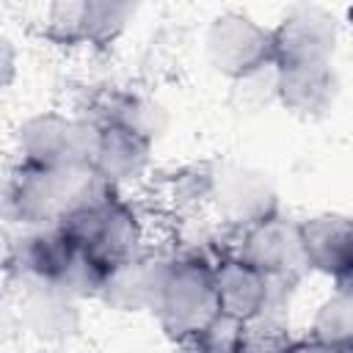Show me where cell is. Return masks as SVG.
Returning <instances> with one entry per match:
<instances>
[{
  "label": "cell",
  "instance_id": "obj_1",
  "mask_svg": "<svg viewBox=\"0 0 353 353\" xmlns=\"http://www.w3.org/2000/svg\"><path fill=\"white\" fill-rule=\"evenodd\" d=\"M152 314L174 345L201 342L223 320L212 259L182 251L165 256Z\"/></svg>",
  "mask_w": 353,
  "mask_h": 353
},
{
  "label": "cell",
  "instance_id": "obj_2",
  "mask_svg": "<svg viewBox=\"0 0 353 353\" xmlns=\"http://www.w3.org/2000/svg\"><path fill=\"white\" fill-rule=\"evenodd\" d=\"M105 182L91 165L41 168L17 163L6 185V215L25 229H52L85 207Z\"/></svg>",
  "mask_w": 353,
  "mask_h": 353
},
{
  "label": "cell",
  "instance_id": "obj_3",
  "mask_svg": "<svg viewBox=\"0 0 353 353\" xmlns=\"http://www.w3.org/2000/svg\"><path fill=\"white\" fill-rule=\"evenodd\" d=\"M61 229L108 270L146 254L143 212L132 199L124 196V190L110 185H105L85 207L61 223Z\"/></svg>",
  "mask_w": 353,
  "mask_h": 353
},
{
  "label": "cell",
  "instance_id": "obj_4",
  "mask_svg": "<svg viewBox=\"0 0 353 353\" xmlns=\"http://www.w3.org/2000/svg\"><path fill=\"white\" fill-rule=\"evenodd\" d=\"M17 163L63 168L91 165L99 143V124L85 113L39 110L17 127Z\"/></svg>",
  "mask_w": 353,
  "mask_h": 353
},
{
  "label": "cell",
  "instance_id": "obj_5",
  "mask_svg": "<svg viewBox=\"0 0 353 353\" xmlns=\"http://www.w3.org/2000/svg\"><path fill=\"white\" fill-rule=\"evenodd\" d=\"M204 55L207 63L226 80L248 83L273 72V28L243 11H223L212 17L204 30Z\"/></svg>",
  "mask_w": 353,
  "mask_h": 353
},
{
  "label": "cell",
  "instance_id": "obj_6",
  "mask_svg": "<svg viewBox=\"0 0 353 353\" xmlns=\"http://www.w3.org/2000/svg\"><path fill=\"white\" fill-rule=\"evenodd\" d=\"M135 11L132 3L61 0L47 6L39 33L61 50H105L124 36Z\"/></svg>",
  "mask_w": 353,
  "mask_h": 353
},
{
  "label": "cell",
  "instance_id": "obj_7",
  "mask_svg": "<svg viewBox=\"0 0 353 353\" xmlns=\"http://www.w3.org/2000/svg\"><path fill=\"white\" fill-rule=\"evenodd\" d=\"M210 210L221 229L234 234L281 212L279 193L265 171L232 160H215V185Z\"/></svg>",
  "mask_w": 353,
  "mask_h": 353
},
{
  "label": "cell",
  "instance_id": "obj_8",
  "mask_svg": "<svg viewBox=\"0 0 353 353\" xmlns=\"http://www.w3.org/2000/svg\"><path fill=\"white\" fill-rule=\"evenodd\" d=\"M232 251L281 290H292L309 273L301 243V221H292L284 212L240 232Z\"/></svg>",
  "mask_w": 353,
  "mask_h": 353
},
{
  "label": "cell",
  "instance_id": "obj_9",
  "mask_svg": "<svg viewBox=\"0 0 353 353\" xmlns=\"http://www.w3.org/2000/svg\"><path fill=\"white\" fill-rule=\"evenodd\" d=\"M339 47V19L323 6H292L273 25V66L334 63Z\"/></svg>",
  "mask_w": 353,
  "mask_h": 353
},
{
  "label": "cell",
  "instance_id": "obj_10",
  "mask_svg": "<svg viewBox=\"0 0 353 353\" xmlns=\"http://www.w3.org/2000/svg\"><path fill=\"white\" fill-rule=\"evenodd\" d=\"M215 268V284H218V301H221V314L229 323L237 325H254L262 323L281 292L265 273L251 268L245 259H240L232 248L218 251L212 256Z\"/></svg>",
  "mask_w": 353,
  "mask_h": 353
},
{
  "label": "cell",
  "instance_id": "obj_11",
  "mask_svg": "<svg viewBox=\"0 0 353 353\" xmlns=\"http://www.w3.org/2000/svg\"><path fill=\"white\" fill-rule=\"evenodd\" d=\"M301 243L309 273H320L334 290H353V215L317 212L301 221Z\"/></svg>",
  "mask_w": 353,
  "mask_h": 353
},
{
  "label": "cell",
  "instance_id": "obj_12",
  "mask_svg": "<svg viewBox=\"0 0 353 353\" xmlns=\"http://www.w3.org/2000/svg\"><path fill=\"white\" fill-rule=\"evenodd\" d=\"M273 94L284 110L298 119H323L339 97V74L334 63L273 66Z\"/></svg>",
  "mask_w": 353,
  "mask_h": 353
},
{
  "label": "cell",
  "instance_id": "obj_13",
  "mask_svg": "<svg viewBox=\"0 0 353 353\" xmlns=\"http://www.w3.org/2000/svg\"><path fill=\"white\" fill-rule=\"evenodd\" d=\"M152 157L154 141L116 124H99V143L91 168L105 185L124 190L127 185L141 182L152 168Z\"/></svg>",
  "mask_w": 353,
  "mask_h": 353
},
{
  "label": "cell",
  "instance_id": "obj_14",
  "mask_svg": "<svg viewBox=\"0 0 353 353\" xmlns=\"http://www.w3.org/2000/svg\"><path fill=\"white\" fill-rule=\"evenodd\" d=\"M19 320L22 328L41 342H66L80 331V301L47 287L28 284L19 287Z\"/></svg>",
  "mask_w": 353,
  "mask_h": 353
},
{
  "label": "cell",
  "instance_id": "obj_15",
  "mask_svg": "<svg viewBox=\"0 0 353 353\" xmlns=\"http://www.w3.org/2000/svg\"><path fill=\"white\" fill-rule=\"evenodd\" d=\"M85 116H91L97 124H116V127L132 130V132H138V135H143L154 143L168 127L165 105H160L152 94L132 91V88H108V91H102L94 99L91 113H85Z\"/></svg>",
  "mask_w": 353,
  "mask_h": 353
},
{
  "label": "cell",
  "instance_id": "obj_16",
  "mask_svg": "<svg viewBox=\"0 0 353 353\" xmlns=\"http://www.w3.org/2000/svg\"><path fill=\"white\" fill-rule=\"evenodd\" d=\"M163 262L165 256L141 254L130 262L110 268L97 301L116 312H152Z\"/></svg>",
  "mask_w": 353,
  "mask_h": 353
},
{
  "label": "cell",
  "instance_id": "obj_17",
  "mask_svg": "<svg viewBox=\"0 0 353 353\" xmlns=\"http://www.w3.org/2000/svg\"><path fill=\"white\" fill-rule=\"evenodd\" d=\"M212 185H215V160H190L165 171L157 182V193L163 207L185 221L210 210Z\"/></svg>",
  "mask_w": 353,
  "mask_h": 353
},
{
  "label": "cell",
  "instance_id": "obj_18",
  "mask_svg": "<svg viewBox=\"0 0 353 353\" xmlns=\"http://www.w3.org/2000/svg\"><path fill=\"white\" fill-rule=\"evenodd\" d=\"M312 336L345 347H353V290H331L312 317Z\"/></svg>",
  "mask_w": 353,
  "mask_h": 353
},
{
  "label": "cell",
  "instance_id": "obj_19",
  "mask_svg": "<svg viewBox=\"0 0 353 353\" xmlns=\"http://www.w3.org/2000/svg\"><path fill=\"white\" fill-rule=\"evenodd\" d=\"M292 342L295 339H290L287 331H281L276 325H268L262 320V323L245 325L240 331L234 353H292Z\"/></svg>",
  "mask_w": 353,
  "mask_h": 353
},
{
  "label": "cell",
  "instance_id": "obj_20",
  "mask_svg": "<svg viewBox=\"0 0 353 353\" xmlns=\"http://www.w3.org/2000/svg\"><path fill=\"white\" fill-rule=\"evenodd\" d=\"M292 353H350V350L336 347V345H328V342H323V339H317V336L309 334V336L292 342Z\"/></svg>",
  "mask_w": 353,
  "mask_h": 353
},
{
  "label": "cell",
  "instance_id": "obj_21",
  "mask_svg": "<svg viewBox=\"0 0 353 353\" xmlns=\"http://www.w3.org/2000/svg\"><path fill=\"white\" fill-rule=\"evenodd\" d=\"M3 74H6V85H8L11 74H14V50H11L8 39H3Z\"/></svg>",
  "mask_w": 353,
  "mask_h": 353
},
{
  "label": "cell",
  "instance_id": "obj_22",
  "mask_svg": "<svg viewBox=\"0 0 353 353\" xmlns=\"http://www.w3.org/2000/svg\"><path fill=\"white\" fill-rule=\"evenodd\" d=\"M171 353H218V350H212L204 342H190V345H174Z\"/></svg>",
  "mask_w": 353,
  "mask_h": 353
},
{
  "label": "cell",
  "instance_id": "obj_23",
  "mask_svg": "<svg viewBox=\"0 0 353 353\" xmlns=\"http://www.w3.org/2000/svg\"><path fill=\"white\" fill-rule=\"evenodd\" d=\"M347 19H350V25H353V6L347 8Z\"/></svg>",
  "mask_w": 353,
  "mask_h": 353
},
{
  "label": "cell",
  "instance_id": "obj_24",
  "mask_svg": "<svg viewBox=\"0 0 353 353\" xmlns=\"http://www.w3.org/2000/svg\"><path fill=\"white\" fill-rule=\"evenodd\" d=\"M350 353H353V347H350Z\"/></svg>",
  "mask_w": 353,
  "mask_h": 353
}]
</instances>
